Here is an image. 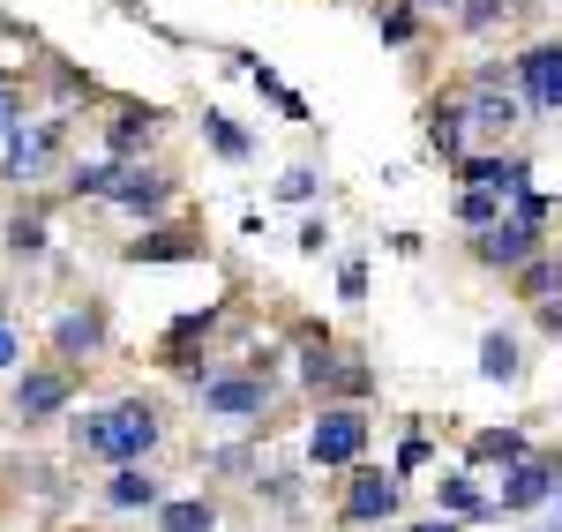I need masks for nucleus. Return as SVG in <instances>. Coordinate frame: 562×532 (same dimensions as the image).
I'll list each match as a JSON object with an SVG mask.
<instances>
[{"label":"nucleus","instance_id":"nucleus-32","mask_svg":"<svg viewBox=\"0 0 562 532\" xmlns=\"http://www.w3.org/2000/svg\"><path fill=\"white\" fill-rule=\"evenodd\" d=\"M413 465H428V443L420 435H405V450H397V473H413Z\"/></svg>","mask_w":562,"mask_h":532},{"label":"nucleus","instance_id":"nucleus-9","mask_svg":"<svg viewBox=\"0 0 562 532\" xmlns=\"http://www.w3.org/2000/svg\"><path fill=\"white\" fill-rule=\"evenodd\" d=\"M473 256L487 270H510V278H518V270L540 256V233H532V225H518V218H495L487 233H473Z\"/></svg>","mask_w":562,"mask_h":532},{"label":"nucleus","instance_id":"nucleus-12","mask_svg":"<svg viewBox=\"0 0 562 532\" xmlns=\"http://www.w3.org/2000/svg\"><path fill=\"white\" fill-rule=\"evenodd\" d=\"M53 353H60V367L105 353V315H98V308H68L60 322H53Z\"/></svg>","mask_w":562,"mask_h":532},{"label":"nucleus","instance_id":"nucleus-28","mask_svg":"<svg viewBox=\"0 0 562 532\" xmlns=\"http://www.w3.org/2000/svg\"><path fill=\"white\" fill-rule=\"evenodd\" d=\"M338 293H346V301H368V263H346V270H338Z\"/></svg>","mask_w":562,"mask_h":532},{"label":"nucleus","instance_id":"nucleus-22","mask_svg":"<svg viewBox=\"0 0 562 532\" xmlns=\"http://www.w3.org/2000/svg\"><path fill=\"white\" fill-rule=\"evenodd\" d=\"M45 240H53V225H45L38 211H31V218H23V211L8 218V256H45Z\"/></svg>","mask_w":562,"mask_h":532},{"label":"nucleus","instance_id":"nucleus-29","mask_svg":"<svg viewBox=\"0 0 562 532\" xmlns=\"http://www.w3.org/2000/svg\"><path fill=\"white\" fill-rule=\"evenodd\" d=\"M0 367H23V330L15 322H0Z\"/></svg>","mask_w":562,"mask_h":532},{"label":"nucleus","instance_id":"nucleus-3","mask_svg":"<svg viewBox=\"0 0 562 532\" xmlns=\"http://www.w3.org/2000/svg\"><path fill=\"white\" fill-rule=\"evenodd\" d=\"M76 405V367H60V360H45V367H23L15 375V390H8V412L23 420V428H45V420H60Z\"/></svg>","mask_w":562,"mask_h":532},{"label":"nucleus","instance_id":"nucleus-17","mask_svg":"<svg viewBox=\"0 0 562 532\" xmlns=\"http://www.w3.org/2000/svg\"><path fill=\"white\" fill-rule=\"evenodd\" d=\"M525 457H532V443H525L518 428H480L473 435V465H503V473H510Z\"/></svg>","mask_w":562,"mask_h":532},{"label":"nucleus","instance_id":"nucleus-5","mask_svg":"<svg viewBox=\"0 0 562 532\" xmlns=\"http://www.w3.org/2000/svg\"><path fill=\"white\" fill-rule=\"evenodd\" d=\"M195 405H203V420H233V428H240V420H262V412H270V383H262V375H248V367H240V375H203V390H195Z\"/></svg>","mask_w":562,"mask_h":532},{"label":"nucleus","instance_id":"nucleus-21","mask_svg":"<svg viewBox=\"0 0 562 532\" xmlns=\"http://www.w3.org/2000/svg\"><path fill=\"white\" fill-rule=\"evenodd\" d=\"M495 218H503V195H495V188H458V225L487 233Z\"/></svg>","mask_w":562,"mask_h":532},{"label":"nucleus","instance_id":"nucleus-14","mask_svg":"<svg viewBox=\"0 0 562 532\" xmlns=\"http://www.w3.org/2000/svg\"><path fill=\"white\" fill-rule=\"evenodd\" d=\"M435 502H442V518H458V525H480V518H495V495L473 488V473H442L435 480Z\"/></svg>","mask_w":562,"mask_h":532},{"label":"nucleus","instance_id":"nucleus-15","mask_svg":"<svg viewBox=\"0 0 562 532\" xmlns=\"http://www.w3.org/2000/svg\"><path fill=\"white\" fill-rule=\"evenodd\" d=\"M105 502H113V510H158V502H166V488H158V473H143V465H113Z\"/></svg>","mask_w":562,"mask_h":532},{"label":"nucleus","instance_id":"nucleus-36","mask_svg":"<svg viewBox=\"0 0 562 532\" xmlns=\"http://www.w3.org/2000/svg\"><path fill=\"white\" fill-rule=\"evenodd\" d=\"M548 532H562V495H555V525H548Z\"/></svg>","mask_w":562,"mask_h":532},{"label":"nucleus","instance_id":"nucleus-6","mask_svg":"<svg viewBox=\"0 0 562 532\" xmlns=\"http://www.w3.org/2000/svg\"><path fill=\"white\" fill-rule=\"evenodd\" d=\"M555 495H562V465L555 457H525V465H510V480L495 495V518H525V510H540Z\"/></svg>","mask_w":562,"mask_h":532},{"label":"nucleus","instance_id":"nucleus-7","mask_svg":"<svg viewBox=\"0 0 562 532\" xmlns=\"http://www.w3.org/2000/svg\"><path fill=\"white\" fill-rule=\"evenodd\" d=\"M53 150H60V121H38V128H15L0 143V180H45L53 166Z\"/></svg>","mask_w":562,"mask_h":532},{"label":"nucleus","instance_id":"nucleus-4","mask_svg":"<svg viewBox=\"0 0 562 532\" xmlns=\"http://www.w3.org/2000/svg\"><path fill=\"white\" fill-rule=\"evenodd\" d=\"M360 450H368V412H360V405H323L315 428H307V457H315L323 473H352Z\"/></svg>","mask_w":562,"mask_h":532},{"label":"nucleus","instance_id":"nucleus-24","mask_svg":"<svg viewBox=\"0 0 562 532\" xmlns=\"http://www.w3.org/2000/svg\"><path fill=\"white\" fill-rule=\"evenodd\" d=\"M203 135H211V143H217V158H233V166H240V158H248V135L233 128V121H225V113H203Z\"/></svg>","mask_w":562,"mask_h":532},{"label":"nucleus","instance_id":"nucleus-1","mask_svg":"<svg viewBox=\"0 0 562 532\" xmlns=\"http://www.w3.org/2000/svg\"><path fill=\"white\" fill-rule=\"evenodd\" d=\"M158 443H166V420H158L150 398H113L76 412V450L98 457V465H143Z\"/></svg>","mask_w":562,"mask_h":532},{"label":"nucleus","instance_id":"nucleus-20","mask_svg":"<svg viewBox=\"0 0 562 532\" xmlns=\"http://www.w3.org/2000/svg\"><path fill=\"white\" fill-rule=\"evenodd\" d=\"M555 293H562V263H555V256H532V263L518 270V301L540 308V301H555Z\"/></svg>","mask_w":562,"mask_h":532},{"label":"nucleus","instance_id":"nucleus-34","mask_svg":"<svg viewBox=\"0 0 562 532\" xmlns=\"http://www.w3.org/2000/svg\"><path fill=\"white\" fill-rule=\"evenodd\" d=\"M413 532H465V525H458V518H442V510H435V518H420V525H413Z\"/></svg>","mask_w":562,"mask_h":532},{"label":"nucleus","instance_id":"nucleus-26","mask_svg":"<svg viewBox=\"0 0 562 532\" xmlns=\"http://www.w3.org/2000/svg\"><path fill=\"white\" fill-rule=\"evenodd\" d=\"M128 256L135 263H173V256H188V240H166V233H158V240H135Z\"/></svg>","mask_w":562,"mask_h":532},{"label":"nucleus","instance_id":"nucleus-2","mask_svg":"<svg viewBox=\"0 0 562 532\" xmlns=\"http://www.w3.org/2000/svg\"><path fill=\"white\" fill-rule=\"evenodd\" d=\"M68 188L76 195H98V203H121V211H166L173 203V180L166 173H150V166H76L68 173Z\"/></svg>","mask_w":562,"mask_h":532},{"label":"nucleus","instance_id":"nucleus-13","mask_svg":"<svg viewBox=\"0 0 562 532\" xmlns=\"http://www.w3.org/2000/svg\"><path fill=\"white\" fill-rule=\"evenodd\" d=\"M458 180H465V188H495L503 203L532 195V166H525V158H465V166H458Z\"/></svg>","mask_w":562,"mask_h":532},{"label":"nucleus","instance_id":"nucleus-37","mask_svg":"<svg viewBox=\"0 0 562 532\" xmlns=\"http://www.w3.org/2000/svg\"><path fill=\"white\" fill-rule=\"evenodd\" d=\"M413 8H450V0H413Z\"/></svg>","mask_w":562,"mask_h":532},{"label":"nucleus","instance_id":"nucleus-11","mask_svg":"<svg viewBox=\"0 0 562 532\" xmlns=\"http://www.w3.org/2000/svg\"><path fill=\"white\" fill-rule=\"evenodd\" d=\"M518 83L532 113H562V45H532L518 60Z\"/></svg>","mask_w":562,"mask_h":532},{"label":"nucleus","instance_id":"nucleus-25","mask_svg":"<svg viewBox=\"0 0 562 532\" xmlns=\"http://www.w3.org/2000/svg\"><path fill=\"white\" fill-rule=\"evenodd\" d=\"M15 128H31V105H23V90H15V83H0V143H8Z\"/></svg>","mask_w":562,"mask_h":532},{"label":"nucleus","instance_id":"nucleus-18","mask_svg":"<svg viewBox=\"0 0 562 532\" xmlns=\"http://www.w3.org/2000/svg\"><path fill=\"white\" fill-rule=\"evenodd\" d=\"M480 375H487V383H518L525 375V353H518L510 330H487V338H480Z\"/></svg>","mask_w":562,"mask_h":532},{"label":"nucleus","instance_id":"nucleus-27","mask_svg":"<svg viewBox=\"0 0 562 532\" xmlns=\"http://www.w3.org/2000/svg\"><path fill=\"white\" fill-rule=\"evenodd\" d=\"M278 195H285V203H307V195H315V173H307V166H293V173L278 180Z\"/></svg>","mask_w":562,"mask_h":532},{"label":"nucleus","instance_id":"nucleus-38","mask_svg":"<svg viewBox=\"0 0 562 532\" xmlns=\"http://www.w3.org/2000/svg\"><path fill=\"white\" fill-rule=\"evenodd\" d=\"M0 322H8V285H0Z\"/></svg>","mask_w":562,"mask_h":532},{"label":"nucleus","instance_id":"nucleus-19","mask_svg":"<svg viewBox=\"0 0 562 532\" xmlns=\"http://www.w3.org/2000/svg\"><path fill=\"white\" fill-rule=\"evenodd\" d=\"M150 128H158V121H150V113H121V121H113V128H105V150H113V166H128L135 150H143V143H150Z\"/></svg>","mask_w":562,"mask_h":532},{"label":"nucleus","instance_id":"nucleus-33","mask_svg":"<svg viewBox=\"0 0 562 532\" xmlns=\"http://www.w3.org/2000/svg\"><path fill=\"white\" fill-rule=\"evenodd\" d=\"M323 240H330V225L307 218V225H301V248H307V256H323Z\"/></svg>","mask_w":562,"mask_h":532},{"label":"nucleus","instance_id":"nucleus-23","mask_svg":"<svg viewBox=\"0 0 562 532\" xmlns=\"http://www.w3.org/2000/svg\"><path fill=\"white\" fill-rule=\"evenodd\" d=\"M428 135H435V150H442V158H458V150H465V105H435Z\"/></svg>","mask_w":562,"mask_h":532},{"label":"nucleus","instance_id":"nucleus-10","mask_svg":"<svg viewBox=\"0 0 562 532\" xmlns=\"http://www.w3.org/2000/svg\"><path fill=\"white\" fill-rule=\"evenodd\" d=\"M525 121V90H510L495 68L480 76V90H473V105H465V128H480V135H510Z\"/></svg>","mask_w":562,"mask_h":532},{"label":"nucleus","instance_id":"nucleus-16","mask_svg":"<svg viewBox=\"0 0 562 532\" xmlns=\"http://www.w3.org/2000/svg\"><path fill=\"white\" fill-rule=\"evenodd\" d=\"M158 532H217V502L211 495H166L158 502Z\"/></svg>","mask_w":562,"mask_h":532},{"label":"nucleus","instance_id":"nucleus-35","mask_svg":"<svg viewBox=\"0 0 562 532\" xmlns=\"http://www.w3.org/2000/svg\"><path fill=\"white\" fill-rule=\"evenodd\" d=\"M540 330H562V301H540Z\"/></svg>","mask_w":562,"mask_h":532},{"label":"nucleus","instance_id":"nucleus-8","mask_svg":"<svg viewBox=\"0 0 562 532\" xmlns=\"http://www.w3.org/2000/svg\"><path fill=\"white\" fill-rule=\"evenodd\" d=\"M397 502H405V488H397L390 473H346L338 518H346V525H383V518H397Z\"/></svg>","mask_w":562,"mask_h":532},{"label":"nucleus","instance_id":"nucleus-31","mask_svg":"<svg viewBox=\"0 0 562 532\" xmlns=\"http://www.w3.org/2000/svg\"><path fill=\"white\" fill-rule=\"evenodd\" d=\"M495 15H503V0H465V23H473V31H487Z\"/></svg>","mask_w":562,"mask_h":532},{"label":"nucleus","instance_id":"nucleus-30","mask_svg":"<svg viewBox=\"0 0 562 532\" xmlns=\"http://www.w3.org/2000/svg\"><path fill=\"white\" fill-rule=\"evenodd\" d=\"M383 38H390V45L413 38V8H390V15H383Z\"/></svg>","mask_w":562,"mask_h":532}]
</instances>
